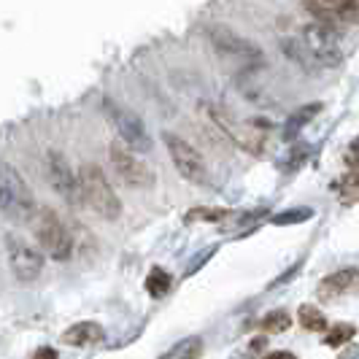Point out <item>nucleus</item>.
<instances>
[{
	"label": "nucleus",
	"mask_w": 359,
	"mask_h": 359,
	"mask_svg": "<svg viewBox=\"0 0 359 359\" xmlns=\"http://www.w3.org/2000/svg\"><path fill=\"white\" fill-rule=\"evenodd\" d=\"M0 214L17 224L30 222L38 214L33 189L11 162H0Z\"/></svg>",
	"instance_id": "obj_1"
},
{
	"label": "nucleus",
	"mask_w": 359,
	"mask_h": 359,
	"mask_svg": "<svg viewBox=\"0 0 359 359\" xmlns=\"http://www.w3.org/2000/svg\"><path fill=\"white\" fill-rule=\"evenodd\" d=\"M79 179H81L84 203L90 205L95 214L108 219V222L119 219V214H122V203H119V198H116L111 181L106 179V173L100 170V165L84 162L81 170H79Z\"/></svg>",
	"instance_id": "obj_2"
},
{
	"label": "nucleus",
	"mask_w": 359,
	"mask_h": 359,
	"mask_svg": "<svg viewBox=\"0 0 359 359\" xmlns=\"http://www.w3.org/2000/svg\"><path fill=\"white\" fill-rule=\"evenodd\" d=\"M36 238L41 249L52 259H68L73 254V238L68 233V224L57 216L52 208H38L36 214Z\"/></svg>",
	"instance_id": "obj_3"
},
{
	"label": "nucleus",
	"mask_w": 359,
	"mask_h": 359,
	"mask_svg": "<svg viewBox=\"0 0 359 359\" xmlns=\"http://www.w3.org/2000/svg\"><path fill=\"white\" fill-rule=\"evenodd\" d=\"M303 46L308 49L313 62H322L324 68H335L343 60L341 41L332 25H327L322 19L311 22L308 27H303Z\"/></svg>",
	"instance_id": "obj_4"
},
{
	"label": "nucleus",
	"mask_w": 359,
	"mask_h": 359,
	"mask_svg": "<svg viewBox=\"0 0 359 359\" xmlns=\"http://www.w3.org/2000/svg\"><path fill=\"white\" fill-rule=\"evenodd\" d=\"M106 114H108V119H111V125L116 127L122 144H127L133 151H138V154L151 151V135H149L144 119H141L138 114H133L130 108L119 106V103H114V100H106Z\"/></svg>",
	"instance_id": "obj_5"
},
{
	"label": "nucleus",
	"mask_w": 359,
	"mask_h": 359,
	"mask_svg": "<svg viewBox=\"0 0 359 359\" xmlns=\"http://www.w3.org/2000/svg\"><path fill=\"white\" fill-rule=\"evenodd\" d=\"M46 179L52 184V189L65 200L68 205H84V192H81V179L79 173H73L71 162L62 151H49L46 154Z\"/></svg>",
	"instance_id": "obj_6"
},
{
	"label": "nucleus",
	"mask_w": 359,
	"mask_h": 359,
	"mask_svg": "<svg viewBox=\"0 0 359 359\" xmlns=\"http://www.w3.org/2000/svg\"><path fill=\"white\" fill-rule=\"evenodd\" d=\"M108 157L116 170V176L125 181L127 187H151L154 184V173L144 160H138V154L127 144H114L108 146Z\"/></svg>",
	"instance_id": "obj_7"
},
{
	"label": "nucleus",
	"mask_w": 359,
	"mask_h": 359,
	"mask_svg": "<svg viewBox=\"0 0 359 359\" xmlns=\"http://www.w3.org/2000/svg\"><path fill=\"white\" fill-rule=\"evenodd\" d=\"M162 141H165L168 151H170V160L176 165V170L184 179L192 181V184H208V168H205L203 157L192 146L187 144L184 138H179L176 133H165Z\"/></svg>",
	"instance_id": "obj_8"
},
{
	"label": "nucleus",
	"mask_w": 359,
	"mask_h": 359,
	"mask_svg": "<svg viewBox=\"0 0 359 359\" xmlns=\"http://www.w3.org/2000/svg\"><path fill=\"white\" fill-rule=\"evenodd\" d=\"M6 252H8V265L11 273L19 281H36L43 270V257L36 246H30L27 241H22L17 235H6Z\"/></svg>",
	"instance_id": "obj_9"
},
{
	"label": "nucleus",
	"mask_w": 359,
	"mask_h": 359,
	"mask_svg": "<svg viewBox=\"0 0 359 359\" xmlns=\"http://www.w3.org/2000/svg\"><path fill=\"white\" fill-rule=\"evenodd\" d=\"M306 8L322 22H357L359 0H306Z\"/></svg>",
	"instance_id": "obj_10"
},
{
	"label": "nucleus",
	"mask_w": 359,
	"mask_h": 359,
	"mask_svg": "<svg viewBox=\"0 0 359 359\" xmlns=\"http://www.w3.org/2000/svg\"><path fill=\"white\" fill-rule=\"evenodd\" d=\"M208 36H211V43L216 46V52L230 54V57H238V60H246V62L262 60V54H259V49L254 46L252 41L238 38L233 30H227V27H211Z\"/></svg>",
	"instance_id": "obj_11"
},
{
	"label": "nucleus",
	"mask_w": 359,
	"mask_h": 359,
	"mask_svg": "<svg viewBox=\"0 0 359 359\" xmlns=\"http://www.w3.org/2000/svg\"><path fill=\"white\" fill-rule=\"evenodd\" d=\"M103 338H106V330L97 322H79L62 332V343L76 346V348H87V346H95V343H103Z\"/></svg>",
	"instance_id": "obj_12"
},
{
	"label": "nucleus",
	"mask_w": 359,
	"mask_h": 359,
	"mask_svg": "<svg viewBox=\"0 0 359 359\" xmlns=\"http://www.w3.org/2000/svg\"><path fill=\"white\" fill-rule=\"evenodd\" d=\"M357 287H359V270L343 268L324 278L322 284H319V294H322L324 300H332V297L346 294V292H351V289H357Z\"/></svg>",
	"instance_id": "obj_13"
},
{
	"label": "nucleus",
	"mask_w": 359,
	"mask_h": 359,
	"mask_svg": "<svg viewBox=\"0 0 359 359\" xmlns=\"http://www.w3.org/2000/svg\"><path fill=\"white\" fill-rule=\"evenodd\" d=\"M319 111H322V106H319V103H311V106H303L300 111H294V114L289 116L287 127H284V138H287V141H292V138H294V135H297V133H300V130H303V127H306L308 122H311V119L319 114Z\"/></svg>",
	"instance_id": "obj_14"
},
{
	"label": "nucleus",
	"mask_w": 359,
	"mask_h": 359,
	"mask_svg": "<svg viewBox=\"0 0 359 359\" xmlns=\"http://www.w3.org/2000/svg\"><path fill=\"white\" fill-rule=\"evenodd\" d=\"M200 354H203V341L200 338H184L181 343H176L168 354H162L160 359H200Z\"/></svg>",
	"instance_id": "obj_15"
},
{
	"label": "nucleus",
	"mask_w": 359,
	"mask_h": 359,
	"mask_svg": "<svg viewBox=\"0 0 359 359\" xmlns=\"http://www.w3.org/2000/svg\"><path fill=\"white\" fill-rule=\"evenodd\" d=\"M335 189H338V198L343 200V205L359 203V168L351 170V173H346V176L335 184Z\"/></svg>",
	"instance_id": "obj_16"
},
{
	"label": "nucleus",
	"mask_w": 359,
	"mask_h": 359,
	"mask_svg": "<svg viewBox=\"0 0 359 359\" xmlns=\"http://www.w3.org/2000/svg\"><path fill=\"white\" fill-rule=\"evenodd\" d=\"M146 292H149L154 300L165 297V294L170 292V276H168L162 268H154L149 276H146Z\"/></svg>",
	"instance_id": "obj_17"
},
{
	"label": "nucleus",
	"mask_w": 359,
	"mask_h": 359,
	"mask_svg": "<svg viewBox=\"0 0 359 359\" xmlns=\"http://www.w3.org/2000/svg\"><path fill=\"white\" fill-rule=\"evenodd\" d=\"M297 316H300V324L306 327L308 332H324V330H327V319H324V313L319 308L303 306L297 311Z\"/></svg>",
	"instance_id": "obj_18"
},
{
	"label": "nucleus",
	"mask_w": 359,
	"mask_h": 359,
	"mask_svg": "<svg viewBox=\"0 0 359 359\" xmlns=\"http://www.w3.org/2000/svg\"><path fill=\"white\" fill-rule=\"evenodd\" d=\"M354 332H357V327L354 324H335V327H330V332L324 335V343L327 346H332V348H338V346H343V343H348L351 338H354Z\"/></svg>",
	"instance_id": "obj_19"
},
{
	"label": "nucleus",
	"mask_w": 359,
	"mask_h": 359,
	"mask_svg": "<svg viewBox=\"0 0 359 359\" xmlns=\"http://www.w3.org/2000/svg\"><path fill=\"white\" fill-rule=\"evenodd\" d=\"M289 324H292V319H289L287 311H276L262 322V332H284Z\"/></svg>",
	"instance_id": "obj_20"
},
{
	"label": "nucleus",
	"mask_w": 359,
	"mask_h": 359,
	"mask_svg": "<svg viewBox=\"0 0 359 359\" xmlns=\"http://www.w3.org/2000/svg\"><path fill=\"white\" fill-rule=\"evenodd\" d=\"M311 219V208H294V211H284V214L273 216V224H297Z\"/></svg>",
	"instance_id": "obj_21"
},
{
	"label": "nucleus",
	"mask_w": 359,
	"mask_h": 359,
	"mask_svg": "<svg viewBox=\"0 0 359 359\" xmlns=\"http://www.w3.org/2000/svg\"><path fill=\"white\" fill-rule=\"evenodd\" d=\"M224 216H227L224 208H195V211L187 214V222H198V219H203V222H216V219H224Z\"/></svg>",
	"instance_id": "obj_22"
},
{
	"label": "nucleus",
	"mask_w": 359,
	"mask_h": 359,
	"mask_svg": "<svg viewBox=\"0 0 359 359\" xmlns=\"http://www.w3.org/2000/svg\"><path fill=\"white\" fill-rule=\"evenodd\" d=\"M33 359H60V354L54 348H49V346H43V348H38L36 354H33Z\"/></svg>",
	"instance_id": "obj_23"
},
{
	"label": "nucleus",
	"mask_w": 359,
	"mask_h": 359,
	"mask_svg": "<svg viewBox=\"0 0 359 359\" xmlns=\"http://www.w3.org/2000/svg\"><path fill=\"white\" fill-rule=\"evenodd\" d=\"M348 162H351V165H359V138L351 144V149H348Z\"/></svg>",
	"instance_id": "obj_24"
},
{
	"label": "nucleus",
	"mask_w": 359,
	"mask_h": 359,
	"mask_svg": "<svg viewBox=\"0 0 359 359\" xmlns=\"http://www.w3.org/2000/svg\"><path fill=\"white\" fill-rule=\"evenodd\" d=\"M265 359H297L294 354H289V351H273V354H268Z\"/></svg>",
	"instance_id": "obj_25"
}]
</instances>
